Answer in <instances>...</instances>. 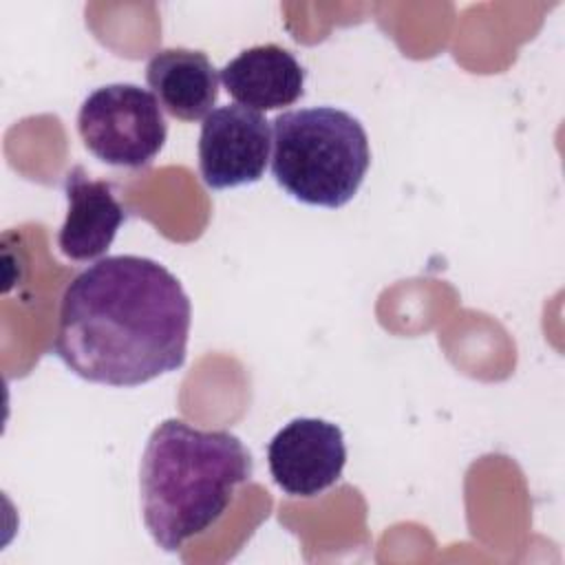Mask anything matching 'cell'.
Wrapping results in <instances>:
<instances>
[{
    "label": "cell",
    "instance_id": "3957f363",
    "mask_svg": "<svg viewBox=\"0 0 565 565\" xmlns=\"http://www.w3.org/2000/svg\"><path fill=\"white\" fill-rule=\"evenodd\" d=\"M271 174L296 201L342 207L371 166L369 135L358 117L335 106H311L271 121Z\"/></svg>",
    "mask_w": 565,
    "mask_h": 565
},
{
    "label": "cell",
    "instance_id": "9c48e42d",
    "mask_svg": "<svg viewBox=\"0 0 565 565\" xmlns=\"http://www.w3.org/2000/svg\"><path fill=\"white\" fill-rule=\"evenodd\" d=\"M146 82L168 115L205 119L218 99V71L203 51L161 49L146 64Z\"/></svg>",
    "mask_w": 565,
    "mask_h": 565
},
{
    "label": "cell",
    "instance_id": "8992f818",
    "mask_svg": "<svg viewBox=\"0 0 565 565\" xmlns=\"http://www.w3.org/2000/svg\"><path fill=\"white\" fill-rule=\"evenodd\" d=\"M347 446L340 426L320 417H296L267 446V466L289 497H316L344 470Z\"/></svg>",
    "mask_w": 565,
    "mask_h": 565
},
{
    "label": "cell",
    "instance_id": "52a82bcc",
    "mask_svg": "<svg viewBox=\"0 0 565 565\" xmlns=\"http://www.w3.org/2000/svg\"><path fill=\"white\" fill-rule=\"evenodd\" d=\"M64 194L68 210L57 232L60 252L77 263L104 256L126 221V210L117 201L113 185L90 179L82 166H75L64 179Z\"/></svg>",
    "mask_w": 565,
    "mask_h": 565
},
{
    "label": "cell",
    "instance_id": "7a4b0ae2",
    "mask_svg": "<svg viewBox=\"0 0 565 565\" xmlns=\"http://www.w3.org/2000/svg\"><path fill=\"white\" fill-rule=\"evenodd\" d=\"M252 472L254 459L234 433L163 419L150 433L139 468L143 523L152 541L177 552L203 534Z\"/></svg>",
    "mask_w": 565,
    "mask_h": 565
},
{
    "label": "cell",
    "instance_id": "277c9868",
    "mask_svg": "<svg viewBox=\"0 0 565 565\" xmlns=\"http://www.w3.org/2000/svg\"><path fill=\"white\" fill-rule=\"evenodd\" d=\"M77 132L99 161L115 168H143L161 152L168 124L150 90L117 82L95 88L82 102Z\"/></svg>",
    "mask_w": 565,
    "mask_h": 565
},
{
    "label": "cell",
    "instance_id": "ba28073f",
    "mask_svg": "<svg viewBox=\"0 0 565 565\" xmlns=\"http://www.w3.org/2000/svg\"><path fill=\"white\" fill-rule=\"evenodd\" d=\"M305 68L278 44H256L221 68L230 97L252 110H276L296 104L305 93Z\"/></svg>",
    "mask_w": 565,
    "mask_h": 565
},
{
    "label": "cell",
    "instance_id": "6da1fadb",
    "mask_svg": "<svg viewBox=\"0 0 565 565\" xmlns=\"http://www.w3.org/2000/svg\"><path fill=\"white\" fill-rule=\"evenodd\" d=\"M55 355L79 377L139 386L185 364L192 305L161 263L119 254L79 271L60 300Z\"/></svg>",
    "mask_w": 565,
    "mask_h": 565
},
{
    "label": "cell",
    "instance_id": "5b68a950",
    "mask_svg": "<svg viewBox=\"0 0 565 565\" xmlns=\"http://www.w3.org/2000/svg\"><path fill=\"white\" fill-rule=\"evenodd\" d=\"M271 150V121L241 104L214 108L199 132V172L207 188L227 190L260 181Z\"/></svg>",
    "mask_w": 565,
    "mask_h": 565
}]
</instances>
